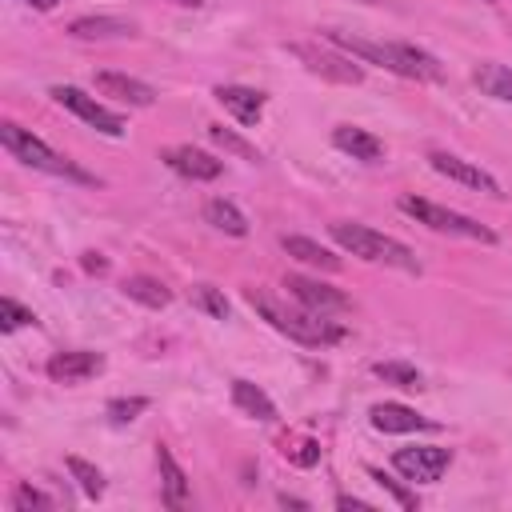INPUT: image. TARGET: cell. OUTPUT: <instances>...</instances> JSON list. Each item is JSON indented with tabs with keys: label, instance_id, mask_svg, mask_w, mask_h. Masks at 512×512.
Instances as JSON below:
<instances>
[{
	"label": "cell",
	"instance_id": "cell-1",
	"mask_svg": "<svg viewBox=\"0 0 512 512\" xmlns=\"http://www.w3.org/2000/svg\"><path fill=\"white\" fill-rule=\"evenodd\" d=\"M324 36H328V44H336L340 52H348L352 60H360V64H380V68L392 72V76L420 80V84H440V80H444L440 60H436L432 52L416 48V44H404V40H364V36L336 32V28H328Z\"/></svg>",
	"mask_w": 512,
	"mask_h": 512
},
{
	"label": "cell",
	"instance_id": "cell-2",
	"mask_svg": "<svg viewBox=\"0 0 512 512\" xmlns=\"http://www.w3.org/2000/svg\"><path fill=\"white\" fill-rule=\"evenodd\" d=\"M244 300L260 312V320H268L280 336H288V340H296V344H304V348H328V344H340V340L348 336L344 324L328 320L324 312L304 308L300 300H296V304H284L280 296H272V292H264V288H248Z\"/></svg>",
	"mask_w": 512,
	"mask_h": 512
},
{
	"label": "cell",
	"instance_id": "cell-3",
	"mask_svg": "<svg viewBox=\"0 0 512 512\" xmlns=\"http://www.w3.org/2000/svg\"><path fill=\"white\" fill-rule=\"evenodd\" d=\"M328 236H332L344 252H352V256H360V260H368V264H384V268H400V272L420 276L416 252H412L408 244H400L396 236H384V232H376V228H368V224H356V220H332V224H328Z\"/></svg>",
	"mask_w": 512,
	"mask_h": 512
},
{
	"label": "cell",
	"instance_id": "cell-4",
	"mask_svg": "<svg viewBox=\"0 0 512 512\" xmlns=\"http://www.w3.org/2000/svg\"><path fill=\"white\" fill-rule=\"evenodd\" d=\"M0 144L8 148V156H12V160H20V164H28V168H36V172L64 176V180H76V184H96V176H92V172H84L72 156H64V152L48 148L32 128H20L16 120H4V124H0Z\"/></svg>",
	"mask_w": 512,
	"mask_h": 512
},
{
	"label": "cell",
	"instance_id": "cell-5",
	"mask_svg": "<svg viewBox=\"0 0 512 512\" xmlns=\"http://www.w3.org/2000/svg\"><path fill=\"white\" fill-rule=\"evenodd\" d=\"M396 204H400L404 216H412L416 224H424V228H432V232L460 236V240H476V244H496V232H492L488 224H480V220H472V216H464V212H452V208H444V204H436V200H424V196L404 192Z\"/></svg>",
	"mask_w": 512,
	"mask_h": 512
},
{
	"label": "cell",
	"instance_id": "cell-6",
	"mask_svg": "<svg viewBox=\"0 0 512 512\" xmlns=\"http://www.w3.org/2000/svg\"><path fill=\"white\" fill-rule=\"evenodd\" d=\"M288 52H292L312 76H324V80H332V84H360V80H364L360 60H352V56L340 52L336 44L324 48V44H308V40H300V44H288Z\"/></svg>",
	"mask_w": 512,
	"mask_h": 512
},
{
	"label": "cell",
	"instance_id": "cell-7",
	"mask_svg": "<svg viewBox=\"0 0 512 512\" xmlns=\"http://www.w3.org/2000/svg\"><path fill=\"white\" fill-rule=\"evenodd\" d=\"M48 96H52L60 108H68L72 116H80L88 128H96V132H104V136H124V120H120L112 108H104L100 100H92L88 92H80L76 84H52Z\"/></svg>",
	"mask_w": 512,
	"mask_h": 512
},
{
	"label": "cell",
	"instance_id": "cell-8",
	"mask_svg": "<svg viewBox=\"0 0 512 512\" xmlns=\"http://www.w3.org/2000/svg\"><path fill=\"white\" fill-rule=\"evenodd\" d=\"M448 464H452V448L440 444H412L392 452V468L412 484H436L448 472Z\"/></svg>",
	"mask_w": 512,
	"mask_h": 512
},
{
	"label": "cell",
	"instance_id": "cell-9",
	"mask_svg": "<svg viewBox=\"0 0 512 512\" xmlns=\"http://www.w3.org/2000/svg\"><path fill=\"white\" fill-rule=\"evenodd\" d=\"M428 164H432V172H440V176H448V180H456V184H464V188H476V192H488V196H504L500 184H496V176H488L480 164H472V160H464V156H456V152L432 148V152H428Z\"/></svg>",
	"mask_w": 512,
	"mask_h": 512
},
{
	"label": "cell",
	"instance_id": "cell-10",
	"mask_svg": "<svg viewBox=\"0 0 512 512\" xmlns=\"http://www.w3.org/2000/svg\"><path fill=\"white\" fill-rule=\"evenodd\" d=\"M284 288H288V296L292 300H300L304 308H312V312H344L352 300L340 292V288H332V284H324V280H312V276H300V272H292V276H284Z\"/></svg>",
	"mask_w": 512,
	"mask_h": 512
},
{
	"label": "cell",
	"instance_id": "cell-11",
	"mask_svg": "<svg viewBox=\"0 0 512 512\" xmlns=\"http://www.w3.org/2000/svg\"><path fill=\"white\" fill-rule=\"evenodd\" d=\"M44 372H48V380H56V384H84V380H92V376L104 372V356H100V352H88V348L56 352V356H48Z\"/></svg>",
	"mask_w": 512,
	"mask_h": 512
},
{
	"label": "cell",
	"instance_id": "cell-12",
	"mask_svg": "<svg viewBox=\"0 0 512 512\" xmlns=\"http://www.w3.org/2000/svg\"><path fill=\"white\" fill-rule=\"evenodd\" d=\"M160 160H164L176 176H184V180H216V176L224 172V164H220L212 152L192 148V144H172V148L160 152Z\"/></svg>",
	"mask_w": 512,
	"mask_h": 512
},
{
	"label": "cell",
	"instance_id": "cell-13",
	"mask_svg": "<svg viewBox=\"0 0 512 512\" xmlns=\"http://www.w3.org/2000/svg\"><path fill=\"white\" fill-rule=\"evenodd\" d=\"M368 424H372L376 432H432V428H436L428 416H420L416 408L396 404V400L372 404V408H368Z\"/></svg>",
	"mask_w": 512,
	"mask_h": 512
},
{
	"label": "cell",
	"instance_id": "cell-14",
	"mask_svg": "<svg viewBox=\"0 0 512 512\" xmlns=\"http://www.w3.org/2000/svg\"><path fill=\"white\" fill-rule=\"evenodd\" d=\"M216 100H220V108L224 112H232L244 128H256L260 124V116H264V92H256V88H244V84H216V92H212Z\"/></svg>",
	"mask_w": 512,
	"mask_h": 512
},
{
	"label": "cell",
	"instance_id": "cell-15",
	"mask_svg": "<svg viewBox=\"0 0 512 512\" xmlns=\"http://www.w3.org/2000/svg\"><path fill=\"white\" fill-rule=\"evenodd\" d=\"M92 84H96V92H100V96H112V100L132 104V108H148V104L156 100V92H152L144 80L124 76V72H96V76H92Z\"/></svg>",
	"mask_w": 512,
	"mask_h": 512
},
{
	"label": "cell",
	"instance_id": "cell-16",
	"mask_svg": "<svg viewBox=\"0 0 512 512\" xmlns=\"http://www.w3.org/2000/svg\"><path fill=\"white\" fill-rule=\"evenodd\" d=\"M332 144H336L344 156L364 160V164L384 160V140L372 136L368 128H356V124H336V128H332Z\"/></svg>",
	"mask_w": 512,
	"mask_h": 512
},
{
	"label": "cell",
	"instance_id": "cell-17",
	"mask_svg": "<svg viewBox=\"0 0 512 512\" xmlns=\"http://www.w3.org/2000/svg\"><path fill=\"white\" fill-rule=\"evenodd\" d=\"M156 468H160V496H164V504H168V508H188V500H192V492H188V472L176 464L172 448L156 444Z\"/></svg>",
	"mask_w": 512,
	"mask_h": 512
},
{
	"label": "cell",
	"instance_id": "cell-18",
	"mask_svg": "<svg viewBox=\"0 0 512 512\" xmlns=\"http://www.w3.org/2000/svg\"><path fill=\"white\" fill-rule=\"evenodd\" d=\"M68 36H76V40L136 36V24H132V20H120V16H76V20L68 24Z\"/></svg>",
	"mask_w": 512,
	"mask_h": 512
},
{
	"label": "cell",
	"instance_id": "cell-19",
	"mask_svg": "<svg viewBox=\"0 0 512 512\" xmlns=\"http://www.w3.org/2000/svg\"><path fill=\"white\" fill-rule=\"evenodd\" d=\"M280 248H284L288 256H296L300 264H308V268H320V272H340V256H336V252H328L324 244L308 240V236H280Z\"/></svg>",
	"mask_w": 512,
	"mask_h": 512
},
{
	"label": "cell",
	"instance_id": "cell-20",
	"mask_svg": "<svg viewBox=\"0 0 512 512\" xmlns=\"http://www.w3.org/2000/svg\"><path fill=\"white\" fill-rule=\"evenodd\" d=\"M232 404L244 412V416H252V420H264V424H272L276 420V404H272V396L264 392V388H256L252 380H232Z\"/></svg>",
	"mask_w": 512,
	"mask_h": 512
},
{
	"label": "cell",
	"instance_id": "cell-21",
	"mask_svg": "<svg viewBox=\"0 0 512 512\" xmlns=\"http://www.w3.org/2000/svg\"><path fill=\"white\" fill-rule=\"evenodd\" d=\"M472 84H476L484 96H492V100H500V104H512V68H504V64H496V60H484V64L472 68Z\"/></svg>",
	"mask_w": 512,
	"mask_h": 512
},
{
	"label": "cell",
	"instance_id": "cell-22",
	"mask_svg": "<svg viewBox=\"0 0 512 512\" xmlns=\"http://www.w3.org/2000/svg\"><path fill=\"white\" fill-rule=\"evenodd\" d=\"M204 220H208L216 232H228V236H248V220H244V212H240L232 200H224V196H212V200L204 204Z\"/></svg>",
	"mask_w": 512,
	"mask_h": 512
},
{
	"label": "cell",
	"instance_id": "cell-23",
	"mask_svg": "<svg viewBox=\"0 0 512 512\" xmlns=\"http://www.w3.org/2000/svg\"><path fill=\"white\" fill-rule=\"evenodd\" d=\"M120 288H124L128 300H136V304H144V308H168V304H172L168 284L156 280V276H128Z\"/></svg>",
	"mask_w": 512,
	"mask_h": 512
},
{
	"label": "cell",
	"instance_id": "cell-24",
	"mask_svg": "<svg viewBox=\"0 0 512 512\" xmlns=\"http://www.w3.org/2000/svg\"><path fill=\"white\" fill-rule=\"evenodd\" d=\"M64 468H68V476L80 484V492H84L88 500H100V496H104V472H100L96 464H88V460H80V456H68Z\"/></svg>",
	"mask_w": 512,
	"mask_h": 512
},
{
	"label": "cell",
	"instance_id": "cell-25",
	"mask_svg": "<svg viewBox=\"0 0 512 512\" xmlns=\"http://www.w3.org/2000/svg\"><path fill=\"white\" fill-rule=\"evenodd\" d=\"M188 300H192V308H200L204 316H212V320H228V300H224V292L220 288H212V284H192V292H188Z\"/></svg>",
	"mask_w": 512,
	"mask_h": 512
},
{
	"label": "cell",
	"instance_id": "cell-26",
	"mask_svg": "<svg viewBox=\"0 0 512 512\" xmlns=\"http://www.w3.org/2000/svg\"><path fill=\"white\" fill-rule=\"evenodd\" d=\"M372 372L384 384H396V388H424V376L404 360H380V364H372Z\"/></svg>",
	"mask_w": 512,
	"mask_h": 512
},
{
	"label": "cell",
	"instance_id": "cell-27",
	"mask_svg": "<svg viewBox=\"0 0 512 512\" xmlns=\"http://www.w3.org/2000/svg\"><path fill=\"white\" fill-rule=\"evenodd\" d=\"M208 140L216 144V148H224V152H232V156H240V160H260V152L248 144V140H240L232 128H224V124H208Z\"/></svg>",
	"mask_w": 512,
	"mask_h": 512
},
{
	"label": "cell",
	"instance_id": "cell-28",
	"mask_svg": "<svg viewBox=\"0 0 512 512\" xmlns=\"http://www.w3.org/2000/svg\"><path fill=\"white\" fill-rule=\"evenodd\" d=\"M12 508H16V512H48V508H56V500H52L48 492L32 488V484H16V492H12Z\"/></svg>",
	"mask_w": 512,
	"mask_h": 512
},
{
	"label": "cell",
	"instance_id": "cell-29",
	"mask_svg": "<svg viewBox=\"0 0 512 512\" xmlns=\"http://www.w3.org/2000/svg\"><path fill=\"white\" fill-rule=\"evenodd\" d=\"M144 408H148V400H144V396H116V400H108L104 416H108L112 424H132Z\"/></svg>",
	"mask_w": 512,
	"mask_h": 512
},
{
	"label": "cell",
	"instance_id": "cell-30",
	"mask_svg": "<svg viewBox=\"0 0 512 512\" xmlns=\"http://www.w3.org/2000/svg\"><path fill=\"white\" fill-rule=\"evenodd\" d=\"M284 456L296 464V468H312L320 460V444L312 436H296V440H284Z\"/></svg>",
	"mask_w": 512,
	"mask_h": 512
},
{
	"label": "cell",
	"instance_id": "cell-31",
	"mask_svg": "<svg viewBox=\"0 0 512 512\" xmlns=\"http://www.w3.org/2000/svg\"><path fill=\"white\" fill-rule=\"evenodd\" d=\"M24 324H36L32 308H24V304H16L12 296H4V300H0V332H16V328H24Z\"/></svg>",
	"mask_w": 512,
	"mask_h": 512
},
{
	"label": "cell",
	"instance_id": "cell-32",
	"mask_svg": "<svg viewBox=\"0 0 512 512\" xmlns=\"http://www.w3.org/2000/svg\"><path fill=\"white\" fill-rule=\"evenodd\" d=\"M368 476H372V480H376V484H380V488H384V492H388V496H392L400 508H416V492L400 488V480H392L384 468H368Z\"/></svg>",
	"mask_w": 512,
	"mask_h": 512
},
{
	"label": "cell",
	"instance_id": "cell-33",
	"mask_svg": "<svg viewBox=\"0 0 512 512\" xmlns=\"http://www.w3.org/2000/svg\"><path fill=\"white\" fill-rule=\"evenodd\" d=\"M80 268H84L88 276H104V272H108V260H104L100 252H84V256H80Z\"/></svg>",
	"mask_w": 512,
	"mask_h": 512
},
{
	"label": "cell",
	"instance_id": "cell-34",
	"mask_svg": "<svg viewBox=\"0 0 512 512\" xmlns=\"http://www.w3.org/2000/svg\"><path fill=\"white\" fill-rule=\"evenodd\" d=\"M336 508H360V512H364L368 504H364V500H356V496H336Z\"/></svg>",
	"mask_w": 512,
	"mask_h": 512
},
{
	"label": "cell",
	"instance_id": "cell-35",
	"mask_svg": "<svg viewBox=\"0 0 512 512\" xmlns=\"http://www.w3.org/2000/svg\"><path fill=\"white\" fill-rule=\"evenodd\" d=\"M20 4H28V8H36V12H52V8H56V0H20Z\"/></svg>",
	"mask_w": 512,
	"mask_h": 512
},
{
	"label": "cell",
	"instance_id": "cell-36",
	"mask_svg": "<svg viewBox=\"0 0 512 512\" xmlns=\"http://www.w3.org/2000/svg\"><path fill=\"white\" fill-rule=\"evenodd\" d=\"M176 4H184V8H200L204 0H176Z\"/></svg>",
	"mask_w": 512,
	"mask_h": 512
},
{
	"label": "cell",
	"instance_id": "cell-37",
	"mask_svg": "<svg viewBox=\"0 0 512 512\" xmlns=\"http://www.w3.org/2000/svg\"><path fill=\"white\" fill-rule=\"evenodd\" d=\"M484 4H492V0H484Z\"/></svg>",
	"mask_w": 512,
	"mask_h": 512
}]
</instances>
